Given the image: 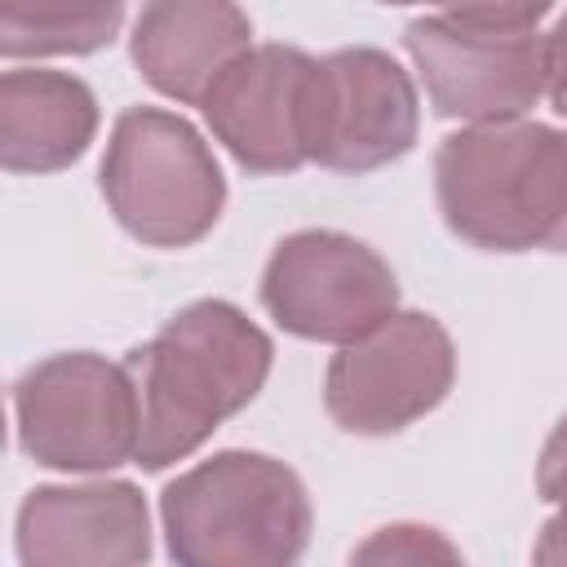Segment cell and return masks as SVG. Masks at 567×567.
<instances>
[{"mask_svg":"<svg viewBox=\"0 0 567 567\" xmlns=\"http://www.w3.org/2000/svg\"><path fill=\"white\" fill-rule=\"evenodd\" d=\"M270 359V337L230 301H195L177 310L128 354L142 412L137 465L168 470L199 452L226 416L257 399Z\"/></svg>","mask_w":567,"mask_h":567,"instance_id":"1","label":"cell"},{"mask_svg":"<svg viewBox=\"0 0 567 567\" xmlns=\"http://www.w3.org/2000/svg\"><path fill=\"white\" fill-rule=\"evenodd\" d=\"M447 230L487 252L549 248L567 213V133L536 120L470 124L434 155Z\"/></svg>","mask_w":567,"mask_h":567,"instance_id":"2","label":"cell"},{"mask_svg":"<svg viewBox=\"0 0 567 567\" xmlns=\"http://www.w3.org/2000/svg\"><path fill=\"white\" fill-rule=\"evenodd\" d=\"M177 567H297L315 509L306 483L266 452H217L159 496Z\"/></svg>","mask_w":567,"mask_h":567,"instance_id":"3","label":"cell"},{"mask_svg":"<svg viewBox=\"0 0 567 567\" xmlns=\"http://www.w3.org/2000/svg\"><path fill=\"white\" fill-rule=\"evenodd\" d=\"M545 9L470 4L408 22L403 44L439 115L470 124L527 120L545 97Z\"/></svg>","mask_w":567,"mask_h":567,"instance_id":"4","label":"cell"},{"mask_svg":"<svg viewBox=\"0 0 567 567\" xmlns=\"http://www.w3.org/2000/svg\"><path fill=\"white\" fill-rule=\"evenodd\" d=\"M102 195L137 244L186 248L217 226L226 177L195 124L164 106H133L111 128Z\"/></svg>","mask_w":567,"mask_h":567,"instance_id":"5","label":"cell"},{"mask_svg":"<svg viewBox=\"0 0 567 567\" xmlns=\"http://www.w3.org/2000/svg\"><path fill=\"white\" fill-rule=\"evenodd\" d=\"M13 425L31 461L66 474H106L137 461V385L128 363L93 350L53 354L13 385Z\"/></svg>","mask_w":567,"mask_h":567,"instance_id":"6","label":"cell"},{"mask_svg":"<svg viewBox=\"0 0 567 567\" xmlns=\"http://www.w3.org/2000/svg\"><path fill=\"white\" fill-rule=\"evenodd\" d=\"M261 301L284 332L341 350L399 315V279L354 235L297 230L275 244L261 270Z\"/></svg>","mask_w":567,"mask_h":567,"instance_id":"7","label":"cell"},{"mask_svg":"<svg viewBox=\"0 0 567 567\" xmlns=\"http://www.w3.org/2000/svg\"><path fill=\"white\" fill-rule=\"evenodd\" d=\"M456 381V346L434 315L399 310L341 346L323 377V408L346 434H399L434 412Z\"/></svg>","mask_w":567,"mask_h":567,"instance_id":"8","label":"cell"},{"mask_svg":"<svg viewBox=\"0 0 567 567\" xmlns=\"http://www.w3.org/2000/svg\"><path fill=\"white\" fill-rule=\"evenodd\" d=\"M421 106L412 75L381 49H337L315 62L310 84V164L332 173H372L403 159L416 142Z\"/></svg>","mask_w":567,"mask_h":567,"instance_id":"9","label":"cell"},{"mask_svg":"<svg viewBox=\"0 0 567 567\" xmlns=\"http://www.w3.org/2000/svg\"><path fill=\"white\" fill-rule=\"evenodd\" d=\"M310 53L292 44H252L204 97L213 137L248 173H292L310 164Z\"/></svg>","mask_w":567,"mask_h":567,"instance_id":"10","label":"cell"},{"mask_svg":"<svg viewBox=\"0 0 567 567\" xmlns=\"http://www.w3.org/2000/svg\"><path fill=\"white\" fill-rule=\"evenodd\" d=\"M22 567H146L151 514L133 483H53L18 509Z\"/></svg>","mask_w":567,"mask_h":567,"instance_id":"11","label":"cell"},{"mask_svg":"<svg viewBox=\"0 0 567 567\" xmlns=\"http://www.w3.org/2000/svg\"><path fill=\"white\" fill-rule=\"evenodd\" d=\"M252 49V22L226 0H159L133 18L128 53L142 80L173 97L204 106L213 84Z\"/></svg>","mask_w":567,"mask_h":567,"instance_id":"12","label":"cell"},{"mask_svg":"<svg viewBox=\"0 0 567 567\" xmlns=\"http://www.w3.org/2000/svg\"><path fill=\"white\" fill-rule=\"evenodd\" d=\"M97 133V97L84 80L49 66H13L0 80V164L9 173H58Z\"/></svg>","mask_w":567,"mask_h":567,"instance_id":"13","label":"cell"},{"mask_svg":"<svg viewBox=\"0 0 567 567\" xmlns=\"http://www.w3.org/2000/svg\"><path fill=\"white\" fill-rule=\"evenodd\" d=\"M124 27L120 4H44V0H4L0 4V53L4 58H58L93 53L111 44Z\"/></svg>","mask_w":567,"mask_h":567,"instance_id":"14","label":"cell"},{"mask_svg":"<svg viewBox=\"0 0 567 567\" xmlns=\"http://www.w3.org/2000/svg\"><path fill=\"white\" fill-rule=\"evenodd\" d=\"M346 567H465V558L430 523H390L368 532Z\"/></svg>","mask_w":567,"mask_h":567,"instance_id":"15","label":"cell"},{"mask_svg":"<svg viewBox=\"0 0 567 567\" xmlns=\"http://www.w3.org/2000/svg\"><path fill=\"white\" fill-rule=\"evenodd\" d=\"M536 492L549 505H567V416L549 430L540 461H536Z\"/></svg>","mask_w":567,"mask_h":567,"instance_id":"16","label":"cell"},{"mask_svg":"<svg viewBox=\"0 0 567 567\" xmlns=\"http://www.w3.org/2000/svg\"><path fill=\"white\" fill-rule=\"evenodd\" d=\"M545 97L558 115H567V9L545 31Z\"/></svg>","mask_w":567,"mask_h":567,"instance_id":"17","label":"cell"},{"mask_svg":"<svg viewBox=\"0 0 567 567\" xmlns=\"http://www.w3.org/2000/svg\"><path fill=\"white\" fill-rule=\"evenodd\" d=\"M532 567H567V505H558V514L540 527L536 549H532Z\"/></svg>","mask_w":567,"mask_h":567,"instance_id":"18","label":"cell"},{"mask_svg":"<svg viewBox=\"0 0 567 567\" xmlns=\"http://www.w3.org/2000/svg\"><path fill=\"white\" fill-rule=\"evenodd\" d=\"M549 248H554V252H567V213H563V226H558V235H554Z\"/></svg>","mask_w":567,"mask_h":567,"instance_id":"19","label":"cell"}]
</instances>
